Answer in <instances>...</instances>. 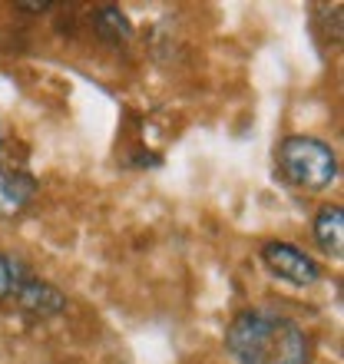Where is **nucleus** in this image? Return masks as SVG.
I'll return each instance as SVG.
<instances>
[{
    "mask_svg": "<svg viewBox=\"0 0 344 364\" xmlns=\"http://www.w3.org/2000/svg\"><path fill=\"white\" fill-rule=\"evenodd\" d=\"M14 301L20 305V311H27L30 318H40V321H47V318L60 315V311L67 308V295H63L57 285H50V282L33 278V275H27L20 282Z\"/></svg>",
    "mask_w": 344,
    "mask_h": 364,
    "instance_id": "obj_4",
    "label": "nucleus"
},
{
    "mask_svg": "<svg viewBox=\"0 0 344 364\" xmlns=\"http://www.w3.org/2000/svg\"><path fill=\"white\" fill-rule=\"evenodd\" d=\"M37 196V179L23 169H0V215H17Z\"/></svg>",
    "mask_w": 344,
    "mask_h": 364,
    "instance_id": "obj_5",
    "label": "nucleus"
},
{
    "mask_svg": "<svg viewBox=\"0 0 344 364\" xmlns=\"http://www.w3.org/2000/svg\"><path fill=\"white\" fill-rule=\"evenodd\" d=\"M27 275H30V272L23 269V262L10 259V255H4V252H0V301H10V298L17 295L20 282H23Z\"/></svg>",
    "mask_w": 344,
    "mask_h": 364,
    "instance_id": "obj_8",
    "label": "nucleus"
},
{
    "mask_svg": "<svg viewBox=\"0 0 344 364\" xmlns=\"http://www.w3.org/2000/svg\"><path fill=\"white\" fill-rule=\"evenodd\" d=\"M315 239L325 255L341 259V249H344V209L341 205H321V209H318Z\"/></svg>",
    "mask_w": 344,
    "mask_h": 364,
    "instance_id": "obj_6",
    "label": "nucleus"
},
{
    "mask_svg": "<svg viewBox=\"0 0 344 364\" xmlns=\"http://www.w3.org/2000/svg\"><path fill=\"white\" fill-rule=\"evenodd\" d=\"M20 7H23V10H47L50 4H20Z\"/></svg>",
    "mask_w": 344,
    "mask_h": 364,
    "instance_id": "obj_9",
    "label": "nucleus"
},
{
    "mask_svg": "<svg viewBox=\"0 0 344 364\" xmlns=\"http://www.w3.org/2000/svg\"><path fill=\"white\" fill-rule=\"evenodd\" d=\"M262 262H265V269L275 278H281L288 285H298V288L315 285L318 278H321V265L305 249H298V245L281 242V239L262 245Z\"/></svg>",
    "mask_w": 344,
    "mask_h": 364,
    "instance_id": "obj_3",
    "label": "nucleus"
},
{
    "mask_svg": "<svg viewBox=\"0 0 344 364\" xmlns=\"http://www.w3.org/2000/svg\"><path fill=\"white\" fill-rule=\"evenodd\" d=\"M0 169H4V136H0Z\"/></svg>",
    "mask_w": 344,
    "mask_h": 364,
    "instance_id": "obj_10",
    "label": "nucleus"
},
{
    "mask_svg": "<svg viewBox=\"0 0 344 364\" xmlns=\"http://www.w3.org/2000/svg\"><path fill=\"white\" fill-rule=\"evenodd\" d=\"M225 351L235 364H308L305 328L275 308H249L225 328Z\"/></svg>",
    "mask_w": 344,
    "mask_h": 364,
    "instance_id": "obj_1",
    "label": "nucleus"
},
{
    "mask_svg": "<svg viewBox=\"0 0 344 364\" xmlns=\"http://www.w3.org/2000/svg\"><path fill=\"white\" fill-rule=\"evenodd\" d=\"M96 30H100V37L109 40V43H126V40L133 37V23L126 17L119 7H103L96 14Z\"/></svg>",
    "mask_w": 344,
    "mask_h": 364,
    "instance_id": "obj_7",
    "label": "nucleus"
},
{
    "mask_svg": "<svg viewBox=\"0 0 344 364\" xmlns=\"http://www.w3.org/2000/svg\"><path fill=\"white\" fill-rule=\"evenodd\" d=\"M278 169L298 189L321 192L338 182V156L318 136H288L278 146Z\"/></svg>",
    "mask_w": 344,
    "mask_h": 364,
    "instance_id": "obj_2",
    "label": "nucleus"
}]
</instances>
